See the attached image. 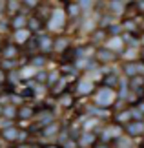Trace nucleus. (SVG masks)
Returning a JSON list of instances; mask_svg holds the SVG:
<instances>
[{"label": "nucleus", "mask_w": 144, "mask_h": 148, "mask_svg": "<svg viewBox=\"0 0 144 148\" xmlns=\"http://www.w3.org/2000/svg\"><path fill=\"white\" fill-rule=\"evenodd\" d=\"M27 26H29L31 31H37L38 27H40V22H38L37 18H31V20H27ZM29 29H27V31H29Z\"/></svg>", "instance_id": "obj_8"}, {"label": "nucleus", "mask_w": 144, "mask_h": 148, "mask_svg": "<svg viewBox=\"0 0 144 148\" xmlns=\"http://www.w3.org/2000/svg\"><path fill=\"white\" fill-rule=\"evenodd\" d=\"M0 137H2L4 141H8V143H13V141H16V137H18V128L16 126H4L2 130H0Z\"/></svg>", "instance_id": "obj_2"}, {"label": "nucleus", "mask_w": 144, "mask_h": 148, "mask_svg": "<svg viewBox=\"0 0 144 148\" xmlns=\"http://www.w3.org/2000/svg\"><path fill=\"white\" fill-rule=\"evenodd\" d=\"M31 117H33V108L29 106L16 108V119H31Z\"/></svg>", "instance_id": "obj_5"}, {"label": "nucleus", "mask_w": 144, "mask_h": 148, "mask_svg": "<svg viewBox=\"0 0 144 148\" xmlns=\"http://www.w3.org/2000/svg\"><path fill=\"white\" fill-rule=\"evenodd\" d=\"M27 24V20H26V16L22 15V13H16L13 18H11V27H13L15 31H20V29H24Z\"/></svg>", "instance_id": "obj_4"}, {"label": "nucleus", "mask_w": 144, "mask_h": 148, "mask_svg": "<svg viewBox=\"0 0 144 148\" xmlns=\"http://www.w3.org/2000/svg\"><path fill=\"white\" fill-rule=\"evenodd\" d=\"M2 119L4 121H13L16 119V106L13 102H8V104H2Z\"/></svg>", "instance_id": "obj_3"}, {"label": "nucleus", "mask_w": 144, "mask_h": 148, "mask_svg": "<svg viewBox=\"0 0 144 148\" xmlns=\"http://www.w3.org/2000/svg\"><path fill=\"white\" fill-rule=\"evenodd\" d=\"M16 55H18V48L16 44H5L0 51V59H5V60H16Z\"/></svg>", "instance_id": "obj_1"}, {"label": "nucleus", "mask_w": 144, "mask_h": 148, "mask_svg": "<svg viewBox=\"0 0 144 148\" xmlns=\"http://www.w3.org/2000/svg\"><path fill=\"white\" fill-rule=\"evenodd\" d=\"M18 8H20V4H18V2H5V11H8V13H11L13 16L16 15Z\"/></svg>", "instance_id": "obj_7"}, {"label": "nucleus", "mask_w": 144, "mask_h": 148, "mask_svg": "<svg viewBox=\"0 0 144 148\" xmlns=\"http://www.w3.org/2000/svg\"><path fill=\"white\" fill-rule=\"evenodd\" d=\"M31 64L33 66H42L44 64V57H33V59H31Z\"/></svg>", "instance_id": "obj_9"}, {"label": "nucleus", "mask_w": 144, "mask_h": 148, "mask_svg": "<svg viewBox=\"0 0 144 148\" xmlns=\"http://www.w3.org/2000/svg\"><path fill=\"white\" fill-rule=\"evenodd\" d=\"M0 117H2V104H0Z\"/></svg>", "instance_id": "obj_10"}, {"label": "nucleus", "mask_w": 144, "mask_h": 148, "mask_svg": "<svg viewBox=\"0 0 144 148\" xmlns=\"http://www.w3.org/2000/svg\"><path fill=\"white\" fill-rule=\"evenodd\" d=\"M27 37H29V31H27V29L15 31V42H13V44H22V42H26Z\"/></svg>", "instance_id": "obj_6"}]
</instances>
